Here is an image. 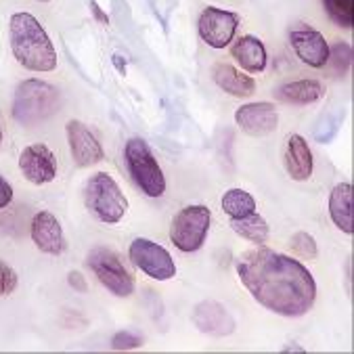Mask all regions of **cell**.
<instances>
[{"label":"cell","instance_id":"obj_7","mask_svg":"<svg viewBox=\"0 0 354 354\" xmlns=\"http://www.w3.org/2000/svg\"><path fill=\"white\" fill-rule=\"evenodd\" d=\"M88 266L97 279L118 298H128L134 292V279L122 264L115 252L107 248H93L88 252Z\"/></svg>","mask_w":354,"mask_h":354},{"label":"cell","instance_id":"obj_28","mask_svg":"<svg viewBox=\"0 0 354 354\" xmlns=\"http://www.w3.org/2000/svg\"><path fill=\"white\" fill-rule=\"evenodd\" d=\"M13 201V187L7 178L0 176V207H7Z\"/></svg>","mask_w":354,"mask_h":354},{"label":"cell","instance_id":"obj_5","mask_svg":"<svg viewBox=\"0 0 354 354\" xmlns=\"http://www.w3.org/2000/svg\"><path fill=\"white\" fill-rule=\"evenodd\" d=\"M84 201L93 214L107 225L120 223L128 212V199L107 172H97L84 187Z\"/></svg>","mask_w":354,"mask_h":354},{"label":"cell","instance_id":"obj_13","mask_svg":"<svg viewBox=\"0 0 354 354\" xmlns=\"http://www.w3.org/2000/svg\"><path fill=\"white\" fill-rule=\"evenodd\" d=\"M193 323L201 333L214 335V337H227L235 331V319L223 304L214 300H205L195 306Z\"/></svg>","mask_w":354,"mask_h":354},{"label":"cell","instance_id":"obj_21","mask_svg":"<svg viewBox=\"0 0 354 354\" xmlns=\"http://www.w3.org/2000/svg\"><path fill=\"white\" fill-rule=\"evenodd\" d=\"M231 229L239 237H243L252 243H258V245L264 243L268 237V223L262 216H258L256 212L254 214L243 216V218H231Z\"/></svg>","mask_w":354,"mask_h":354},{"label":"cell","instance_id":"obj_20","mask_svg":"<svg viewBox=\"0 0 354 354\" xmlns=\"http://www.w3.org/2000/svg\"><path fill=\"white\" fill-rule=\"evenodd\" d=\"M325 88L317 80H298V82H288L277 91V97L292 105H310L323 99Z\"/></svg>","mask_w":354,"mask_h":354},{"label":"cell","instance_id":"obj_32","mask_svg":"<svg viewBox=\"0 0 354 354\" xmlns=\"http://www.w3.org/2000/svg\"><path fill=\"white\" fill-rule=\"evenodd\" d=\"M0 138H3V130H0Z\"/></svg>","mask_w":354,"mask_h":354},{"label":"cell","instance_id":"obj_12","mask_svg":"<svg viewBox=\"0 0 354 354\" xmlns=\"http://www.w3.org/2000/svg\"><path fill=\"white\" fill-rule=\"evenodd\" d=\"M19 170L34 185H46L57 176V160L46 145H30L19 156Z\"/></svg>","mask_w":354,"mask_h":354},{"label":"cell","instance_id":"obj_2","mask_svg":"<svg viewBox=\"0 0 354 354\" xmlns=\"http://www.w3.org/2000/svg\"><path fill=\"white\" fill-rule=\"evenodd\" d=\"M11 48L19 65L30 72H53L57 67V50L40 26L30 13H15L9 24Z\"/></svg>","mask_w":354,"mask_h":354},{"label":"cell","instance_id":"obj_30","mask_svg":"<svg viewBox=\"0 0 354 354\" xmlns=\"http://www.w3.org/2000/svg\"><path fill=\"white\" fill-rule=\"evenodd\" d=\"M91 7H93V13H95V17H97V19H99L101 24H109V17H107V15H105V13L101 11V7H99L97 3H93Z\"/></svg>","mask_w":354,"mask_h":354},{"label":"cell","instance_id":"obj_26","mask_svg":"<svg viewBox=\"0 0 354 354\" xmlns=\"http://www.w3.org/2000/svg\"><path fill=\"white\" fill-rule=\"evenodd\" d=\"M17 288V272L0 260V296H9Z\"/></svg>","mask_w":354,"mask_h":354},{"label":"cell","instance_id":"obj_16","mask_svg":"<svg viewBox=\"0 0 354 354\" xmlns=\"http://www.w3.org/2000/svg\"><path fill=\"white\" fill-rule=\"evenodd\" d=\"M286 166L294 180H308L313 176V153L306 140L300 134H292L288 138L286 149Z\"/></svg>","mask_w":354,"mask_h":354},{"label":"cell","instance_id":"obj_10","mask_svg":"<svg viewBox=\"0 0 354 354\" xmlns=\"http://www.w3.org/2000/svg\"><path fill=\"white\" fill-rule=\"evenodd\" d=\"M65 130H67V140H69V151H72L74 164L78 168H88L103 160L101 143L82 122L78 120L67 122Z\"/></svg>","mask_w":354,"mask_h":354},{"label":"cell","instance_id":"obj_18","mask_svg":"<svg viewBox=\"0 0 354 354\" xmlns=\"http://www.w3.org/2000/svg\"><path fill=\"white\" fill-rule=\"evenodd\" d=\"M233 57L237 59V63L250 74H260L266 67V48L264 44L256 38V36H241L233 48H231Z\"/></svg>","mask_w":354,"mask_h":354},{"label":"cell","instance_id":"obj_9","mask_svg":"<svg viewBox=\"0 0 354 354\" xmlns=\"http://www.w3.org/2000/svg\"><path fill=\"white\" fill-rule=\"evenodd\" d=\"M237 26H239V17L235 13L216 7L203 9L197 21L201 40L212 48H227L235 38Z\"/></svg>","mask_w":354,"mask_h":354},{"label":"cell","instance_id":"obj_1","mask_svg":"<svg viewBox=\"0 0 354 354\" xmlns=\"http://www.w3.org/2000/svg\"><path fill=\"white\" fill-rule=\"evenodd\" d=\"M241 283L252 298L281 317H304L317 300V283L310 270L272 250H252L237 262Z\"/></svg>","mask_w":354,"mask_h":354},{"label":"cell","instance_id":"obj_4","mask_svg":"<svg viewBox=\"0 0 354 354\" xmlns=\"http://www.w3.org/2000/svg\"><path fill=\"white\" fill-rule=\"evenodd\" d=\"M124 160L128 172L136 187L147 197H162L166 193V176L143 138H130L124 149Z\"/></svg>","mask_w":354,"mask_h":354},{"label":"cell","instance_id":"obj_3","mask_svg":"<svg viewBox=\"0 0 354 354\" xmlns=\"http://www.w3.org/2000/svg\"><path fill=\"white\" fill-rule=\"evenodd\" d=\"M59 103L61 95L53 84L30 78L21 82L15 91L13 118L21 126H34L48 120L59 109Z\"/></svg>","mask_w":354,"mask_h":354},{"label":"cell","instance_id":"obj_25","mask_svg":"<svg viewBox=\"0 0 354 354\" xmlns=\"http://www.w3.org/2000/svg\"><path fill=\"white\" fill-rule=\"evenodd\" d=\"M292 248H294V252L298 254V256H302V258H306V260H315L317 258V241H315V237L313 235H308V233H296L294 237H292Z\"/></svg>","mask_w":354,"mask_h":354},{"label":"cell","instance_id":"obj_11","mask_svg":"<svg viewBox=\"0 0 354 354\" xmlns=\"http://www.w3.org/2000/svg\"><path fill=\"white\" fill-rule=\"evenodd\" d=\"M237 126L250 136H268L279 126V113L272 103H248L235 113Z\"/></svg>","mask_w":354,"mask_h":354},{"label":"cell","instance_id":"obj_6","mask_svg":"<svg viewBox=\"0 0 354 354\" xmlns=\"http://www.w3.org/2000/svg\"><path fill=\"white\" fill-rule=\"evenodd\" d=\"M209 223H212L209 207H205V205H187V207H183L178 212V214L174 216V221H172L170 239L185 254L197 252L205 241V235L209 231Z\"/></svg>","mask_w":354,"mask_h":354},{"label":"cell","instance_id":"obj_22","mask_svg":"<svg viewBox=\"0 0 354 354\" xmlns=\"http://www.w3.org/2000/svg\"><path fill=\"white\" fill-rule=\"evenodd\" d=\"M223 209L229 218H243L256 212V199L243 189H229L223 195Z\"/></svg>","mask_w":354,"mask_h":354},{"label":"cell","instance_id":"obj_17","mask_svg":"<svg viewBox=\"0 0 354 354\" xmlns=\"http://www.w3.org/2000/svg\"><path fill=\"white\" fill-rule=\"evenodd\" d=\"M214 82L229 93L231 97L243 99V97H252L256 93V82L254 78H250L248 74L239 72L237 67L229 65V63H218L214 67Z\"/></svg>","mask_w":354,"mask_h":354},{"label":"cell","instance_id":"obj_23","mask_svg":"<svg viewBox=\"0 0 354 354\" xmlns=\"http://www.w3.org/2000/svg\"><path fill=\"white\" fill-rule=\"evenodd\" d=\"M325 11L329 15V19L339 26L350 30L352 21H354V0H323Z\"/></svg>","mask_w":354,"mask_h":354},{"label":"cell","instance_id":"obj_31","mask_svg":"<svg viewBox=\"0 0 354 354\" xmlns=\"http://www.w3.org/2000/svg\"><path fill=\"white\" fill-rule=\"evenodd\" d=\"M40 3H48V0H40Z\"/></svg>","mask_w":354,"mask_h":354},{"label":"cell","instance_id":"obj_14","mask_svg":"<svg viewBox=\"0 0 354 354\" xmlns=\"http://www.w3.org/2000/svg\"><path fill=\"white\" fill-rule=\"evenodd\" d=\"M290 42L298 55V59L310 67H325L329 59V44L325 36L310 28H298L292 30Z\"/></svg>","mask_w":354,"mask_h":354},{"label":"cell","instance_id":"obj_8","mask_svg":"<svg viewBox=\"0 0 354 354\" xmlns=\"http://www.w3.org/2000/svg\"><path fill=\"white\" fill-rule=\"evenodd\" d=\"M128 256L138 270H143L147 277L156 281H168L176 274V264L170 252L151 239H143V237L134 239L130 243Z\"/></svg>","mask_w":354,"mask_h":354},{"label":"cell","instance_id":"obj_15","mask_svg":"<svg viewBox=\"0 0 354 354\" xmlns=\"http://www.w3.org/2000/svg\"><path fill=\"white\" fill-rule=\"evenodd\" d=\"M32 241L36 248L50 256H61L67 248L61 223L50 214V212H38L32 221Z\"/></svg>","mask_w":354,"mask_h":354},{"label":"cell","instance_id":"obj_27","mask_svg":"<svg viewBox=\"0 0 354 354\" xmlns=\"http://www.w3.org/2000/svg\"><path fill=\"white\" fill-rule=\"evenodd\" d=\"M138 346H143V339H140V335H136L132 331H120L111 339L113 350H134Z\"/></svg>","mask_w":354,"mask_h":354},{"label":"cell","instance_id":"obj_19","mask_svg":"<svg viewBox=\"0 0 354 354\" xmlns=\"http://www.w3.org/2000/svg\"><path fill=\"white\" fill-rule=\"evenodd\" d=\"M329 216L333 225L344 231L346 235H352V185L339 183L331 195H329Z\"/></svg>","mask_w":354,"mask_h":354},{"label":"cell","instance_id":"obj_29","mask_svg":"<svg viewBox=\"0 0 354 354\" xmlns=\"http://www.w3.org/2000/svg\"><path fill=\"white\" fill-rule=\"evenodd\" d=\"M67 281H69V286H72V288H74L76 292H80V294H84V292L88 290V286H86L84 277H82L80 272H76V270H72V272H69Z\"/></svg>","mask_w":354,"mask_h":354},{"label":"cell","instance_id":"obj_24","mask_svg":"<svg viewBox=\"0 0 354 354\" xmlns=\"http://www.w3.org/2000/svg\"><path fill=\"white\" fill-rule=\"evenodd\" d=\"M352 63V48L346 42H337L335 46H329V59L327 65L333 67L335 76H344Z\"/></svg>","mask_w":354,"mask_h":354}]
</instances>
